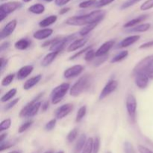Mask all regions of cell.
<instances>
[{"mask_svg":"<svg viewBox=\"0 0 153 153\" xmlns=\"http://www.w3.org/2000/svg\"><path fill=\"white\" fill-rule=\"evenodd\" d=\"M106 12L103 10H97L89 13L80 16H73L66 20V24L75 26H82L92 23H100L105 18Z\"/></svg>","mask_w":153,"mask_h":153,"instance_id":"cell-1","label":"cell"},{"mask_svg":"<svg viewBox=\"0 0 153 153\" xmlns=\"http://www.w3.org/2000/svg\"><path fill=\"white\" fill-rule=\"evenodd\" d=\"M44 92L39 94L34 100L27 103L19 112V117L21 118H31L38 113L41 108L42 102L40 101V98L43 96Z\"/></svg>","mask_w":153,"mask_h":153,"instance_id":"cell-2","label":"cell"},{"mask_svg":"<svg viewBox=\"0 0 153 153\" xmlns=\"http://www.w3.org/2000/svg\"><path fill=\"white\" fill-rule=\"evenodd\" d=\"M93 79L91 75L85 74L81 76L70 88V94L72 97H78L88 91L92 85Z\"/></svg>","mask_w":153,"mask_h":153,"instance_id":"cell-3","label":"cell"},{"mask_svg":"<svg viewBox=\"0 0 153 153\" xmlns=\"http://www.w3.org/2000/svg\"><path fill=\"white\" fill-rule=\"evenodd\" d=\"M70 90V85L69 83H62L55 87L51 92V102L53 105H57L64 99L66 94Z\"/></svg>","mask_w":153,"mask_h":153,"instance_id":"cell-4","label":"cell"},{"mask_svg":"<svg viewBox=\"0 0 153 153\" xmlns=\"http://www.w3.org/2000/svg\"><path fill=\"white\" fill-rule=\"evenodd\" d=\"M22 7V3L19 1H9L1 4L0 6V22H2L10 13Z\"/></svg>","mask_w":153,"mask_h":153,"instance_id":"cell-5","label":"cell"},{"mask_svg":"<svg viewBox=\"0 0 153 153\" xmlns=\"http://www.w3.org/2000/svg\"><path fill=\"white\" fill-rule=\"evenodd\" d=\"M76 37V34H70V35L67 36L66 37L64 38H61V37H57L56 40L52 43L50 46L49 50L51 52H61L66 46L68 45V43L70 41L73 40L75 37Z\"/></svg>","mask_w":153,"mask_h":153,"instance_id":"cell-6","label":"cell"},{"mask_svg":"<svg viewBox=\"0 0 153 153\" xmlns=\"http://www.w3.org/2000/svg\"><path fill=\"white\" fill-rule=\"evenodd\" d=\"M126 107L127 113L129 116L130 119L134 122L136 118V114H137V102L136 97L133 94H128L126 100Z\"/></svg>","mask_w":153,"mask_h":153,"instance_id":"cell-7","label":"cell"},{"mask_svg":"<svg viewBox=\"0 0 153 153\" xmlns=\"http://www.w3.org/2000/svg\"><path fill=\"white\" fill-rule=\"evenodd\" d=\"M118 87V82L114 79H111L108 82V83L105 85L103 89L102 90L101 93L100 94L99 99L100 100H104L107 97H108L111 94L114 92Z\"/></svg>","mask_w":153,"mask_h":153,"instance_id":"cell-8","label":"cell"},{"mask_svg":"<svg viewBox=\"0 0 153 153\" xmlns=\"http://www.w3.org/2000/svg\"><path fill=\"white\" fill-rule=\"evenodd\" d=\"M84 69H85V67L81 64H76L73 67H69L64 72V77L65 79H70L80 76L83 72Z\"/></svg>","mask_w":153,"mask_h":153,"instance_id":"cell-9","label":"cell"},{"mask_svg":"<svg viewBox=\"0 0 153 153\" xmlns=\"http://www.w3.org/2000/svg\"><path fill=\"white\" fill-rule=\"evenodd\" d=\"M74 108V105L72 103H67L61 107L58 108L55 111V118L58 120H61L70 114Z\"/></svg>","mask_w":153,"mask_h":153,"instance_id":"cell-10","label":"cell"},{"mask_svg":"<svg viewBox=\"0 0 153 153\" xmlns=\"http://www.w3.org/2000/svg\"><path fill=\"white\" fill-rule=\"evenodd\" d=\"M16 25H17L16 19H12L10 22H7L0 32V39L3 40L4 38H6V37H9L10 34H13Z\"/></svg>","mask_w":153,"mask_h":153,"instance_id":"cell-11","label":"cell"},{"mask_svg":"<svg viewBox=\"0 0 153 153\" xmlns=\"http://www.w3.org/2000/svg\"><path fill=\"white\" fill-rule=\"evenodd\" d=\"M149 82V78L143 72H139L135 74L134 82H135L136 86L140 89H145L147 88Z\"/></svg>","mask_w":153,"mask_h":153,"instance_id":"cell-12","label":"cell"},{"mask_svg":"<svg viewBox=\"0 0 153 153\" xmlns=\"http://www.w3.org/2000/svg\"><path fill=\"white\" fill-rule=\"evenodd\" d=\"M115 41L113 40H108L105 42L97 51H96V57H103L106 55V54L112 49L114 46Z\"/></svg>","mask_w":153,"mask_h":153,"instance_id":"cell-13","label":"cell"},{"mask_svg":"<svg viewBox=\"0 0 153 153\" xmlns=\"http://www.w3.org/2000/svg\"><path fill=\"white\" fill-rule=\"evenodd\" d=\"M53 29L52 28H43V29H40L36 31L33 34V37L36 40H43L45 39H47L48 37H50L52 34H53Z\"/></svg>","mask_w":153,"mask_h":153,"instance_id":"cell-14","label":"cell"},{"mask_svg":"<svg viewBox=\"0 0 153 153\" xmlns=\"http://www.w3.org/2000/svg\"><path fill=\"white\" fill-rule=\"evenodd\" d=\"M88 43V39L87 38H80L74 40L73 43H70L69 46H67V51L69 52H73L76 51L77 49L82 48L86 45Z\"/></svg>","mask_w":153,"mask_h":153,"instance_id":"cell-15","label":"cell"},{"mask_svg":"<svg viewBox=\"0 0 153 153\" xmlns=\"http://www.w3.org/2000/svg\"><path fill=\"white\" fill-rule=\"evenodd\" d=\"M34 70V67L32 65H25L21 67L16 73V79L19 80H22L28 77Z\"/></svg>","mask_w":153,"mask_h":153,"instance_id":"cell-16","label":"cell"},{"mask_svg":"<svg viewBox=\"0 0 153 153\" xmlns=\"http://www.w3.org/2000/svg\"><path fill=\"white\" fill-rule=\"evenodd\" d=\"M139 72H143L149 78V79H153V62L147 63L137 70H133L134 75Z\"/></svg>","mask_w":153,"mask_h":153,"instance_id":"cell-17","label":"cell"},{"mask_svg":"<svg viewBox=\"0 0 153 153\" xmlns=\"http://www.w3.org/2000/svg\"><path fill=\"white\" fill-rule=\"evenodd\" d=\"M140 36L137 34V35H131L124 38L120 43H119V48H126L135 43L137 40H140Z\"/></svg>","mask_w":153,"mask_h":153,"instance_id":"cell-18","label":"cell"},{"mask_svg":"<svg viewBox=\"0 0 153 153\" xmlns=\"http://www.w3.org/2000/svg\"><path fill=\"white\" fill-rule=\"evenodd\" d=\"M42 79V75L38 74L37 76H34L32 78H30L29 79L26 81V82L24 83L23 85V89L25 91H28V90L31 89L33 87H34L35 85H37V84L40 82V81Z\"/></svg>","mask_w":153,"mask_h":153,"instance_id":"cell-19","label":"cell"},{"mask_svg":"<svg viewBox=\"0 0 153 153\" xmlns=\"http://www.w3.org/2000/svg\"><path fill=\"white\" fill-rule=\"evenodd\" d=\"M147 18H148L147 14L141 15V16H137V17L131 19V20H129L128 22H126V23L123 25V28H132V27H134L135 25H139L140 22H143L144 20H146Z\"/></svg>","mask_w":153,"mask_h":153,"instance_id":"cell-20","label":"cell"},{"mask_svg":"<svg viewBox=\"0 0 153 153\" xmlns=\"http://www.w3.org/2000/svg\"><path fill=\"white\" fill-rule=\"evenodd\" d=\"M59 53V52H51L48 53L47 55L43 57V60L41 61V65L45 67L49 66L55 61V58H56V57L58 56Z\"/></svg>","mask_w":153,"mask_h":153,"instance_id":"cell-21","label":"cell"},{"mask_svg":"<svg viewBox=\"0 0 153 153\" xmlns=\"http://www.w3.org/2000/svg\"><path fill=\"white\" fill-rule=\"evenodd\" d=\"M31 42L30 40L27 38H21L14 43V47L18 50H25L31 46Z\"/></svg>","mask_w":153,"mask_h":153,"instance_id":"cell-22","label":"cell"},{"mask_svg":"<svg viewBox=\"0 0 153 153\" xmlns=\"http://www.w3.org/2000/svg\"><path fill=\"white\" fill-rule=\"evenodd\" d=\"M58 19V16L56 15H50V16H47L45 19H42L40 22H39V26L40 28H47V27L50 26L51 25L55 23Z\"/></svg>","mask_w":153,"mask_h":153,"instance_id":"cell-23","label":"cell"},{"mask_svg":"<svg viewBox=\"0 0 153 153\" xmlns=\"http://www.w3.org/2000/svg\"><path fill=\"white\" fill-rule=\"evenodd\" d=\"M87 137L85 134H82L78 139V141L75 146V153H79L81 151L83 150L85 144L87 142Z\"/></svg>","mask_w":153,"mask_h":153,"instance_id":"cell-24","label":"cell"},{"mask_svg":"<svg viewBox=\"0 0 153 153\" xmlns=\"http://www.w3.org/2000/svg\"><path fill=\"white\" fill-rule=\"evenodd\" d=\"M28 10L34 14H42L45 11V6L40 3H37L30 6L28 7Z\"/></svg>","mask_w":153,"mask_h":153,"instance_id":"cell-25","label":"cell"},{"mask_svg":"<svg viewBox=\"0 0 153 153\" xmlns=\"http://www.w3.org/2000/svg\"><path fill=\"white\" fill-rule=\"evenodd\" d=\"M16 93H17V90L16 88H12L1 97V102H6L10 101V100H12L16 96Z\"/></svg>","mask_w":153,"mask_h":153,"instance_id":"cell-26","label":"cell"},{"mask_svg":"<svg viewBox=\"0 0 153 153\" xmlns=\"http://www.w3.org/2000/svg\"><path fill=\"white\" fill-rule=\"evenodd\" d=\"M151 25L149 23H143V24H139V25H136L134 28H131V29L129 31H132V32H145V31H148L150 28Z\"/></svg>","mask_w":153,"mask_h":153,"instance_id":"cell-27","label":"cell"},{"mask_svg":"<svg viewBox=\"0 0 153 153\" xmlns=\"http://www.w3.org/2000/svg\"><path fill=\"white\" fill-rule=\"evenodd\" d=\"M99 23H92V24H89V25H87L84 27L83 28L80 30V31L79 32V34L81 36H85L87 34H89L91 31H92L97 26Z\"/></svg>","mask_w":153,"mask_h":153,"instance_id":"cell-28","label":"cell"},{"mask_svg":"<svg viewBox=\"0 0 153 153\" xmlns=\"http://www.w3.org/2000/svg\"><path fill=\"white\" fill-rule=\"evenodd\" d=\"M128 55V52L127 50L122 51V52H119L111 60V63H117L120 62V61H123V59L126 58Z\"/></svg>","mask_w":153,"mask_h":153,"instance_id":"cell-29","label":"cell"},{"mask_svg":"<svg viewBox=\"0 0 153 153\" xmlns=\"http://www.w3.org/2000/svg\"><path fill=\"white\" fill-rule=\"evenodd\" d=\"M87 114V107L86 105H83L78 110L77 114L76 117V122L79 123L82 120L84 117H85Z\"/></svg>","mask_w":153,"mask_h":153,"instance_id":"cell-30","label":"cell"},{"mask_svg":"<svg viewBox=\"0 0 153 153\" xmlns=\"http://www.w3.org/2000/svg\"><path fill=\"white\" fill-rule=\"evenodd\" d=\"M15 78V74L14 73H10V74L7 75L5 77H4L1 80V85L3 87H7L8 85H10V84L13 82V79Z\"/></svg>","mask_w":153,"mask_h":153,"instance_id":"cell-31","label":"cell"},{"mask_svg":"<svg viewBox=\"0 0 153 153\" xmlns=\"http://www.w3.org/2000/svg\"><path fill=\"white\" fill-rule=\"evenodd\" d=\"M93 144H94V138L90 137L87 140L86 144L82 153H93Z\"/></svg>","mask_w":153,"mask_h":153,"instance_id":"cell-32","label":"cell"},{"mask_svg":"<svg viewBox=\"0 0 153 153\" xmlns=\"http://www.w3.org/2000/svg\"><path fill=\"white\" fill-rule=\"evenodd\" d=\"M78 134H79V130L77 128H73L72 129L70 132L68 133L67 137V140L69 143H72V142L74 141L78 137Z\"/></svg>","mask_w":153,"mask_h":153,"instance_id":"cell-33","label":"cell"},{"mask_svg":"<svg viewBox=\"0 0 153 153\" xmlns=\"http://www.w3.org/2000/svg\"><path fill=\"white\" fill-rule=\"evenodd\" d=\"M151 62H153V55H149V56L146 57V58H144L143 59H142L140 61H139V62L136 64V66L134 67V70H137V69H138L139 67H142V66L144 65V64H147V63H151Z\"/></svg>","mask_w":153,"mask_h":153,"instance_id":"cell-34","label":"cell"},{"mask_svg":"<svg viewBox=\"0 0 153 153\" xmlns=\"http://www.w3.org/2000/svg\"><path fill=\"white\" fill-rule=\"evenodd\" d=\"M11 126V120L10 118H7V119L4 120L1 122L0 123V131L2 132V131L7 130Z\"/></svg>","mask_w":153,"mask_h":153,"instance_id":"cell-35","label":"cell"},{"mask_svg":"<svg viewBox=\"0 0 153 153\" xmlns=\"http://www.w3.org/2000/svg\"><path fill=\"white\" fill-rule=\"evenodd\" d=\"M97 3V0H85V1H83L81 3H79V7L80 8H88V7H91L93 5H95Z\"/></svg>","mask_w":153,"mask_h":153,"instance_id":"cell-36","label":"cell"},{"mask_svg":"<svg viewBox=\"0 0 153 153\" xmlns=\"http://www.w3.org/2000/svg\"><path fill=\"white\" fill-rule=\"evenodd\" d=\"M32 124H33V120L26 121V122L24 123H22V125L19 126V129H18V132L19 133L25 132V131H27V130H28V128H29L30 127L32 126Z\"/></svg>","mask_w":153,"mask_h":153,"instance_id":"cell-37","label":"cell"},{"mask_svg":"<svg viewBox=\"0 0 153 153\" xmlns=\"http://www.w3.org/2000/svg\"><path fill=\"white\" fill-rule=\"evenodd\" d=\"M140 1H141V0H127V1H126L125 2L121 5L120 9L121 10H125V9L131 7V6L135 4L136 3L139 2Z\"/></svg>","mask_w":153,"mask_h":153,"instance_id":"cell-38","label":"cell"},{"mask_svg":"<svg viewBox=\"0 0 153 153\" xmlns=\"http://www.w3.org/2000/svg\"><path fill=\"white\" fill-rule=\"evenodd\" d=\"M96 57V51L91 48L85 53V60L86 61H91Z\"/></svg>","mask_w":153,"mask_h":153,"instance_id":"cell-39","label":"cell"},{"mask_svg":"<svg viewBox=\"0 0 153 153\" xmlns=\"http://www.w3.org/2000/svg\"><path fill=\"white\" fill-rule=\"evenodd\" d=\"M153 7V0H146L140 5V9L141 10H148Z\"/></svg>","mask_w":153,"mask_h":153,"instance_id":"cell-40","label":"cell"},{"mask_svg":"<svg viewBox=\"0 0 153 153\" xmlns=\"http://www.w3.org/2000/svg\"><path fill=\"white\" fill-rule=\"evenodd\" d=\"M19 100H20V98H16V99H14V100H10L7 105H5V106L4 107V111H7L10 110L12 108L14 107V106L19 102Z\"/></svg>","mask_w":153,"mask_h":153,"instance_id":"cell-41","label":"cell"},{"mask_svg":"<svg viewBox=\"0 0 153 153\" xmlns=\"http://www.w3.org/2000/svg\"><path fill=\"white\" fill-rule=\"evenodd\" d=\"M92 46H93V45H91V46H87V47L84 48L83 49H82V50H81V51H79V52H76V53H75L74 55H73V56L70 57V60H74V59H76V58H79V57L81 55H82V54H84V53H86V52H88V51L89 50V49H91V48H92Z\"/></svg>","mask_w":153,"mask_h":153,"instance_id":"cell-42","label":"cell"},{"mask_svg":"<svg viewBox=\"0 0 153 153\" xmlns=\"http://www.w3.org/2000/svg\"><path fill=\"white\" fill-rule=\"evenodd\" d=\"M100 148V138L96 137L94 139V144H93V153H99Z\"/></svg>","mask_w":153,"mask_h":153,"instance_id":"cell-43","label":"cell"},{"mask_svg":"<svg viewBox=\"0 0 153 153\" xmlns=\"http://www.w3.org/2000/svg\"><path fill=\"white\" fill-rule=\"evenodd\" d=\"M56 123H57L56 118L51 120L50 121H49V122L46 124V126H45V129L48 131H52V129H54V128H55V126H56Z\"/></svg>","mask_w":153,"mask_h":153,"instance_id":"cell-44","label":"cell"},{"mask_svg":"<svg viewBox=\"0 0 153 153\" xmlns=\"http://www.w3.org/2000/svg\"><path fill=\"white\" fill-rule=\"evenodd\" d=\"M124 152L125 153H135L133 145L129 142H125L124 143Z\"/></svg>","mask_w":153,"mask_h":153,"instance_id":"cell-45","label":"cell"},{"mask_svg":"<svg viewBox=\"0 0 153 153\" xmlns=\"http://www.w3.org/2000/svg\"><path fill=\"white\" fill-rule=\"evenodd\" d=\"M115 0H100V1H97V3L95 4V6L97 7H104V6L108 5V4H110L111 3H112Z\"/></svg>","mask_w":153,"mask_h":153,"instance_id":"cell-46","label":"cell"},{"mask_svg":"<svg viewBox=\"0 0 153 153\" xmlns=\"http://www.w3.org/2000/svg\"><path fill=\"white\" fill-rule=\"evenodd\" d=\"M13 146V143H10V142L3 141V142H1V145H0V151H1V152H3L4 150L9 149V148H10L11 146Z\"/></svg>","mask_w":153,"mask_h":153,"instance_id":"cell-47","label":"cell"},{"mask_svg":"<svg viewBox=\"0 0 153 153\" xmlns=\"http://www.w3.org/2000/svg\"><path fill=\"white\" fill-rule=\"evenodd\" d=\"M137 149H138L139 153H153L152 150L148 149L146 146H143L142 145H138L137 146Z\"/></svg>","mask_w":153,"mask_h":153,"instance_id":"cell-48","label":"cell"},{"mask_svg":"<svg viewBox=\"0 0 153 153\" xmlns=\"http://www.w3.org/2000/svg\"><path fill=\"white\" fill-rule=\"evenodd\" d=\"M153 47V40H150V41L146 42V43H143L139 46V49H148V48Z\"/></svg>","mask_w":153,"mask_h":153,"instance_id":"cell-49","label":"cell"},{"mask_svg":"<svg viewBox=\"0 0 153 153\" xmlns=\"http://www.w3.org/2000/svg\"><path fill=\"white\" fill-rule=\"evenodd\" d=\"M71 0H55V4L58 7H61L68 4Z\"/></svg>","mask_w":153,"mask_h":153,"instance_id":"cell-50","label":"cell"},{"mask_svg":"<svg viewBox=\"0 0 153 153\" xmlns=\"http://www.w3.org/2000/svg\"><path fill=\"white\" fill-rule=\"evenodd\" d=\"M9 46H10V43H9V42H3V43H1V45H0V52H2L3 51L6 50L7 49H8Z\"/></svg>","mask_w":153,"mask_h":153,"instance_id":"cell-51","label":"cell"},{"mask_svg":"<svg viewBox=\"0 0 153 153\" xmlns=\"http://www.w3.org/2000/svg\"><path fill=\"white\" fill-rule=\"evenodd\" d=\"M7 60L4 58H1V59H0V68H1V72H3L4 67L7 66Z\"/></svg>","mask_w":153,"mask_h":153,"instance_id":"cell-52","label":"cell"},{"mask_svg":"<svg viewBox=\"0 0 153 153\" xmlns=\"http://www.w3.org/2000/svg\"><path fill=\"white\" fill-rule=\"evenodd\" d=\"M49 108V101H45L44 102L42 103L41 110L43 112L46 111Z\"/></svg>","mask_w":153,"mask_h":153,"instance_id":"cell-53","label":"cell"},{"mask_svg":"<svg viewBox=\"0 0 153 153\" xmlns=\"http://www.w3.org/2000/svg\"><path fill=\"white\" fill-rule=\"evenodd\" d=\"M69 10H70V7H63V8H61V10H60L59 14H64V13H67Z\"/></svg>","mask_w":153,"mask_h":153,"instance_id":"cell-54","label":"cell"},{"mask_svg":"<svg viewBox=\"0 0 153 153\" xmlns=\"http://www.w3.org/2000/svg\"><path fill=\"white\" fill-rule=\"evenodd\" d=\"M7 135V133H2V134H1V135H0V143L4 141V139H6Z\"/></svg>","mask_w":153,"mask_h":153,"instance_id":"cell-55","label":"cell"},{"mask_svg":"<svg viewBox=\"0 0 153 153\" xmlns=\"http://www.w3.org/2000/svg\"><path fill=\"white\" fill-rule=\"evenodd\" d=\"M40 1H45V2H51L52 1H55V0H40Z\"/></svg>","mask_w":153,"mask_h":153,"instance_id":"cell-56","label":"cell"},{"mask_svg":"<svg viewBox=\"0 0 153 153\" xmlns=\"http://www.w3.org/2000/svg\"><path fill=\"white\" fill-rule=\"evenodd\" d=\"M32 1V0H22V1H23V2H25V3L29 2V1Z\"/></svg>","mask_w":153,"mask_h":153,"instance_id":"cell-57","label":"cell"},{"mask_svg":"<svg viewBox=\"0 0 153 153\" xmlns=\"http://www.w3.org/2000/svg\"><path fill=\"white\" fill-rule=\"evenodd\" d=\"M8 153H20V152H18V151H12V152H10Z\"/></svg>","mask_w":153,"mask_h":153,"instance_id":"cell-58","label":"cell"},{"mask_svg":"<svg viewBox=\"0 0 153 153\" xmlns=\"http://www.w3.org/2000/svg\"><path fill=\"white\" fill-rule=\"evenodd\" d=\"M44 153H53L52 151H46V152H45Z\"/></svg>","mask_w":153,"mask_h":153,"instance_id":"cell-59","label":"cell"},{"mask_svg":"<svg viewBox=\"0 0 153 153\" xmlns=\"http://www.w3.org/2000/svg\"><path fill=\"white\" fill-rule=\"evenodd\" d=\"M56 153H64V151H59V152H58Z\"/></svg>","mask_w":153,"mask_h":153,"instance_id":"cell-60","label":"cell"},{"mask_svg":"<svg viewBox=\"0 0 153 153\" xmlns=\"http://www.w3.org/2000/svg\"><path fill=\"white\" fill-rule=\"evenodd\" d=\"M107 153H111V152H108Z\"/></svg>","mask_w":153,"mask_h":153,"instance_id":"cell-61","label":"cell"},{"mask_svg":"<svg viewBox=\"0 0 153 153\" xmlns=\"http://www.w3.org/2000/svg\"><path fill=\"white\" fill-rule=\"evenodd\" d=\"M1 1H4V0H1Z\"/></svg>","mask_w":153,"mask_h":153,"instance_id":"cell-62","label":"cell"}]
</instances>
